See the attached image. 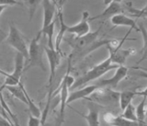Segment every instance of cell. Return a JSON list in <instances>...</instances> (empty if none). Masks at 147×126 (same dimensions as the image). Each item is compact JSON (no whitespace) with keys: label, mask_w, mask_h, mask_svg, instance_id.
I'll return each mask as SVG.
<instances>
[{"label":"cell","mask_w":147,"mask_h":126,"mask_svg":"<svg viewBox=\"0 0 147 126\" xmlns=\"http://www.w3.org/2000/svg\"><path fill=\"white\" fill-rule=\"evenodd\" d=\"M104 120L111 126H138V122L132 121L120 116H116L112 113H106L104 115Z\"/></svg>","instance_id":"obj_17"},{"label":"cell","mask_w":147,"mask_h":126,"mask_svg":"<svg viewBox=\"0 0 147 126\" xmlns=\"http://www.w3.org/2000/svg\"><path fill=\"white\" fill-rule=\"evenodd\" d=\"M128 12L131 17L137 18H147V5L142 9H134L131 6H128Z\"/></svg>","instance_id":"obj_26"},{"label":"cell","mask_w":147,"mask_h":126,"mask_svg":"<svg viewBox=\"0 0 147 126\" xmlns=\"http://www.w3.org/2000/svg\"><path fill=\"white\" fill-rule=\"evenodd\" d=\"M119 66L117 65H115L112 62V60L109 56L101 62L93 66L92 69H90L84 75L78 77L77 80H75L70 89H77V88H81L90 82L99 79L100 76L106 74L112 69H116Z\"/></svg>","instance_id":"obj_2"},{"label":"cell","mask_w":147,"mask_h":126,"mask_svg":"<svg viewBox=\"0 0 147 126\" xmlns=\"http://www.w3.org/2000/svg\"><path fill=\"white\" fill-rule=\"evenodd\" d=\"M110 20H111V23L114 25V27L127 26V27H129V29H131V30L134 29L135 31H138V27L136 24V21L134 19L125 15L123 13H119V14L114 16Z\"/></svg>","instance_id":"obj_16"},{"label":"cell","mask_w":147,"mask_h":126,"mask_svg":"<svg viewBox=\"0 0 147 126\" xmlns=\"http://www.w3.org/2000/svg\"><path fill=\"white\" fill-rule=\"evenodd\" d=\"M147 98L143 97L142 100L138 103L137 107H135L136 110V117H137V122L138 126H142L145 123V118H146V101Z\"/></svg>","instance_id":"obj_22"},{"label":"cell","mask_w":147,"mask_h":126,"mask_svg":"<svg viewBox=\"0 0 147 126\" xmlns=\"http://www.w3.org/2000/svg\"><path fill=\"white\" fill-rule=\"evenodd\" d=\"M45 54L48 58V64H49V69H50V75L48 78V96L47 103L45 107L49 109L50 108V104H51V98H52V86H53V82H54L55 76V72L56 69L59 66L61 62V52L57 51L55 49H51L48 47H44Z\"/></svg>","instance_id":"obj_4"},{"label":"cell","mask_w":147,"mask_h":126,"mask_svg":"<svg viewBox=\"0 0 147 126\" xmlns=\"http://www.w3.org/2000/svg\"><path fill=\"white\" fill-rule=\"evenodd\" d=\"M4 88H6L7 91L10 92V94L13 95V97L16 98L23 103L27 105V99H26V94H25V87L22 82H20L18 85H13V86H7ZM3 88V89H4Z\"/></svg>","instance_id":"obj_19"},{"label":"cell","mask_w":147,"mask_h":126,"mask_svg":"<svg viewBox=\"0 0 147 126\" xmlns=\"http://www.w3.org/2000/svg\"><path fill=\"white\" fill-rule=\"evenodd\" d=\"M102 28V25L97 28L96 31L90 32L82 37H74L68 40V43L72 47V52L70 55L73 59L78 57H86L89 54L93 52L100 47L106 45L108 46H116L119 44V40H98V36Z\"/></svg>","instance_id":"obj_1"},{"label":"cell","mask_w":147,"mask_h":126,"mask_svg":"<svg viewBox=\"0 0 147 126\" xmlns=\"http://www.w3.org/2000/svg\"><path fill=\"white\" fill-rule=\"evenodd\" d=\"M98 87L96 84L94 85H88L86 87H83L82 88H79L78 90L74 91L69 94V97L67 99V105L68 104L76 102L79 99H88L89 96L93 94L96 89H98Z\"/></svg>","instance_id":"obj_15"},{"label":"cell","mask_w":147,"mask_h":126,"mask_svg":"<svg viewBox=\"0 0 147 126\" xmlns=\"http://www.w3.org/2000/svg\"><path fill=\"white\" fill-rule=\"evenodd\" d=\"M90 13L88 11L82 13V17L80 21L72 26H69L67 32L75 36V37H82L90 32Z\"/></svg>","instance_id":"obj_11"},{"label":"cell","mask_w":147,"mask_h":126,"mask_svg":"<svg viewBox=\"0 0 147 126\" xmlns=\"http://www.w3.org/2000/svg\"><path fill=\"white\" fill-rule=\"evenodd\" d=\"M136 94H137V91H131V90H126V91L119 92V104L120 110L123 111L126 109V107L131 103L134 96L137 95Z\"/></svg>","instance_id":"obj_20"},{"label":"cell","mask_w":147,"mask_h":126,"mask_svg":"<svg viewBox=\"0 0 147 126\" xmlns=\"http://www.w3.org/2000/svg\"><path fill=\"white\" fill-rule=\"evenodd\" d=\"M64 122V117L59 114H58L57 117L52 120L51 121H46L42 126H62Z\"/></svg>","instance_id":"obj_27"},{"label":"cell","mask_w":147,"mask_h":126,"mask_svg":"<svg viewBox=\"0 0 147 126\" xmlns=\"http://www.w3.org/2000/svg\"><path fill=\"white\" fill-rule=\"evenodd\" d=\"M71 64H72V58L70 55L68 57V66H67V73L65 74L64 77L61 82L60 88H59V101H60V110L59 114L62 117H65V110L67 106V99L69 97V91L74 84L75 80L73 76L70 74V69H71Z\"/></svg>","instance_id":"obj_6"},{"label":"cell","mask_w":147,"mask_h":126,"mask_svg":"<svg viewBox=\"0 0 147 126\" xmlns=\"http://www.w3.org/2000/svg\"><path fill=\"white\" fill-rule=\"evenodd\" d=\"M55 25V21L52 22L50 25H48L45 28H41L39 31V33H40L42 36H46L48 37V47L51 48V49H55V44L54 42H53Z\"/></svg>","instance_id":"obj_21"},{"label":"cell","mask_w":147,"mask_h":126,"mask_svg":"<svg viewBox=\"0 0 147 126\" xmlns=\"http://www.w3.org/2000/svg\"><path fill=\"white\" fill-rule=\"evenodd\" d=\"M146 116L147 117V107H146Z\"/></svg>","instance_id":"obj_36"},{"label":"cell","mask_w":147,"mask_h":126,"mask_svg":"<svg viewBox=\"0 0 147 126\" xmlns=\"http://www.w3.org/2000/svg\"><path fill=\"white\" fill-rule=\"evenodd\" d=\"M75 111H76V113H78L86 121L89 126H100V122L99 119V110L96 107H93V106H90L89 111L86 114H82L77 110H75Z\"/></svg>","instance_id":"obj_18"},{"label":"cell","mask_w":147,"mask_h":126,"mask_svg":"<svg viewBox=\"0 0 147 126\" xmlns=\"http://www.w3.org/2000/svg\"><path fill=\"white\" fill-rule=\"evenodd\" d=\"M138 75L140 76L141 77H144V78L147 79V72H144V71H139V72H138Z\"/></svg>","instance_id":"obj_32"},{"label":"cell","mask_w":147,"mask_h":126,"mask_svg":"<svg viewBox=\"0 0 147 126\" xmlns=\"http://www.w3.org/2000/svg\"><path fill=\"white\" fill-rule=\"evenodd\" d=\"M0 126H14V125L6 118H0Z\"/></svg>","instance_id":"obj_30"},{"label":"cell","mask_w":147,"mask_h":126,"mask_svg":"<svg viewBox=\"0 0 147 126\" xmlns=\"http://www.w3.org/2000/svg\"><path fill=\"white\" fill-rule=\"evenodd\" d=\"M107 7L105 9H104L101 13L98 15H96L93 17H90V21H94V20H102L106 21L108 19H111L112 17L122 13L123 10V7L121 5L120 2L117 1H112L109 3H106Z\"/></svg>","instance_id":"obj_12"},{"label":"cell","mask_w":147,"mask_h":126,"mask_svg":"<svg viewBox=\"0 0 147 126\" xmlns=\"http://www.w3.org/2000/svg\"><path fill=\"white\" fill-rule=\"evenodd\" d=\"M25 94H26V99H27V106L29 107V112H30V115L32 117H38L40 118V117H41V111L40 110V108H39L36 103H34V101L32 100L31 97L29 96V94H28V92L26 90V88H25Z\"/></svg>","instance_id":"obj_24"},{"label":"cell","mask_w":147,"mask_h":126,"mask_svg":"<svg viewBox=\"0 0 147 126\" xmlns=\"http://www.w3.org/2000/svg\"><path fill=\"white\" fill-rule=\"evenodd\" d=\"M131 31H132L131 29H129V31L126 34L125 37L120 40V43H119V44L117 47H111V46H108L109 51V56L110 57V58L112 60V62L113 64H115V65H117L118 66H123L128 58L131 56V55H134L135 52H136V50L134 48H128V49H123V48H121L123 44L127 40H135L134 39H127L129 34L131 33Z\"/></svg>","instance_id":"obj_7"},{"label":"cell","mask_w":147,"mask_h":126,"mask_svg":"<svg viewBox=\"0 0 147 126\" xmlns=\"http://www.w3.org/2000/svg\"><path fill=\"white\" fill-rule=\"evenodd\" d=\"M42 35L39 33L36 36L32 39L29 45V58L26 62V66L25 67V71L28 70L32 67H39L45 71V64L43 62V51L44 48L40 44L39 41L40 40Z\"/></svg>","instance_id":"obj_3"},{"label":"cell","mask_w":147,"mask_h":126,"mask_svg":"<svg viewBox=\"0 0 147 126\" xmlns=\"http://www.w3.org/2000/svg\"><path fill=\"white\" fill-rule=\"evenodd\" d=\"M41 121L40 119L38 117L30 116L29 117V121H28V126H41Z\"/></svg>","instance_id":"obj_29"},{"label":"cell","mask_w":147,"mask_h":126,"mask_svg":"<svg viewBox=\"0 0 147 126\" xmlns=\"http://www.w3.org/2000/svg\"><path fill=\"white\" fill-rule=\"evenodd\" d=\"M138 27V32H140L142 34V41H143V47L142 48V58L138 62H136L140 63L147 59V30L142 23H139Z\"/></svg>","instance_id":"obj_23"},{"label":"cell","mask_w":147,"mask_h":126,"mask_svg":"<svg viewBox=\"0 0 147 126\" xmlns=\"http://www.w3.org/2000/svg\"><path fill=\"white\" fill-rule=\"evenodd\" d=\"M0 113H2L3 114H5V111L3 110V107H2V105H1V101H0Z\"/></svg>","instance_id":"obj_34"},{"label":"cell","mask_w":147,"mask_h":126,"mask_svg":"<svg viewBox=\"0 0 147 126\" xmlns=\"http://www.w3.org/2000/svg\"><path fill=\"white\" fill-rule=\"evenodd\" d=\"M121 116L123 117L126 118V119L137 122V117H136L135 107L132 103L128 105L127 107H126V109L123 111V113L121 114Z\"/></svg>","instance_id":"obj_25"},{"label":"cell","mask_w":147,"mask_h":126,"mask_svg":"<svg viewBox=\"0 0 147 126\" xmlns=\"http://www.w3.org/2000/svg\"><path fill=\"white\" fill-rule=\"evenodd\" d=\"M57 17L59 21V31L58 32L55 40V49L57 51H60L61 42L64 37V35L67 32V29L69 28L68 25H66V23L63 20V5L62 3H57ZM61 52V51H60Z\"/></svg>","instance_id":"obj_14"},{"label":"cell","mask_w":147,"mask_h":126,"mask_svg":"<svg viewBox=\"0 0 147 126\" xmlns=\"http://www.w3.org/2000/svg\"><path fill=\"white\" fill-rule=\"evenodd\" d=\"M142 126H147V123H146V122H145V123H144V124H143V125H142Z\"/></svg>","instance_id":"obj_35"},{"label":"cell","mask_w":147,"mask_h":126,"mask_svg":"<svg viewBox=\"0 0 147 126\" xmlns=\"http://www.w3.org/2000/svg\"><path fill=\"white\" fill-rule=\"evenodd\" d=\"M137 95H141V96H142V97H146L147 98V87L144 90L141 91H137Z\"/></svg>","instance_id":"obj_31"},{"label":"cell","mask_w":147,"mask_h":126,"mask_svg":"<svg viewBox=\"0 0 147 126\" xmlns=\"http://www.w3.org/2000/svg\"><path fill=\"white\" fill-rule=\"evenodd\" d=\"M7 44L13 47L18 51V53L22 54L25 59L29 58V47L26 44V40L23 36L22 33L20 32L13 23L10 24L9 33L7 37Z\"/></svg>","instance_id":"obj_5"},{"label":"cell","mask_w":147,"mask_h":126,"mask_svg":"<svg viewBox=\"0 0 147 126\" xmlns=\"http://www.w3.org/2000/svg\"><path fill=\"white\" fill-rule=\"evenodd\" d=\"M128 72V68L124 66H119L115 70L114 75L112 77L108 79H104L100 80L96 86L98 88H103V87H110V88H116L121 80L127 76Z\"/></svg>","instance_id":"obj_10"},{"label":"cell","mask_w":147,"mask_h":126,"mask_svg":"<svg viewBox=\"0 0 147 126\" xmlns=\"http://www.w3.org/2000/svg\"><path fill=\"white\" fill-rule=\"evenodd\" d=\"M24 60H25V58L22 54H21L20 53H17L15 55V59H14V68H13L12 73L9 74V73L3 72V71L1 72L2 74H4L6 76V79H5L3 84L0 88V92L3 91L5 87L18 85L21 82L22 76L25 71Z\"/></svg>","instance_id":"obj_8"},{"label":"cell","mask_w":147,"mask_h":126,"mask_svg":"<svg viewBox=\"0 0 147 126\" xmlns=\"http://www.w3.org/2000/svg\"><path fill=\"white\" fill-rule=\"evenodd\" d=\"M26 3L29 4V21H31L32 17L34 15V13L36 12V7L39 4H41V1H29L26 2Z\"/></svg>","instance_id":"obj_28"},{"label":"cell","mask_w":147,"mask_h":126,"mask_svg":"<svg viewBox=\"0 0 147 126\" xmlns=\"http://www.w3.org/2000/svg\"><path fill=\"white\" fill-rule=\"evenodd\" d=\"M7 7H8V6H5V5H3V4H1V3H0V15L2 14L3 11L4 9H6Z\"/></svg>","instance_id":"obj_33"},{"label":"cell","mask_w":147,"mask_h":126,"mask_svg":"<svg viewBox=\"0 0 147 126\" xmlns=\"http://www.w3.org/2000/svg\"><path fill=\"white\" fill-rule=\"evenodd\" d=\"M119 92L115 91L110 88L96 89L90 96V100L101 106H114L119 103Z\"/></svg>","instance_id":"obj_9"},{"label":"cell","mask_w":147,"mask_h":126,"mask_svg":"<svg viewBox=\"0 0 147 126\" xmlns=\"http://www.w3.org/2000/svg\"><path fill=\"white\" fill-rule=\"evenodd\" d=\"M41 5L43 7V24L41 28H45L54 22V17L55 13H57V3L49 0L41 1Z\"/></svg>","instance_id":"obj_13"}]
</instances>
